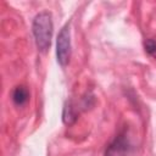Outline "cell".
Wrapping results in <instances>:
<instances>
[{
	"instance_id": "obj_6",
	"label": "cell",
	"mask_w": 156,
	"mask_h": 156,
	"mask_svg": "<svg viewBox=\"0 0 156 156\" xmlns=\"http://www.w3.org/2000/svg\"><path fill=\"white\" fill-rule=\"evenodd\" d=\"M145 51L154 58H156V41L154 39H146L144 43Z\"/></svg>"
},
{
	"instance_id": "obj_2",
	"label": "cell",
	"mask_w": 156,
	"mask_h": 156,
	"mask_svg": "<svg viewBox=\"0 0 156 156\" xmlns=\"http://www.w3.org/2000/svg\"><path fill=\"white\" fill-rule=\"evenodd\" d=\"M132 143L128 135V128H122L116 136L108 143L105 149L104 156H128L132 151Z\"/></svg>"
},
{
	"instance_id": "obj_1",
	"label": "cell",
	"mask_w": 156,
	"mask_h": 156,
	"mask_svg": "<svg viewBox=\"0 0 156 156\" xmlns=\"http://www.w3.org/2000/svg\"><path fill=\"white\" fill-rule=\"evenodd\" d=\"M32 32L38 50L40 52H46L50 49L54 33L52 16L49 11H41L35 15L32 23Z\"/></svg>"
},
{
	"instance_id": "obj_5",
	"label": "cell",
	"mask_w": 156,
	"mask_h": 156,
	"mask_svg": "<svg viewBox=\"0 0 156 156\" xmlns=\"http://www.w3.org/2000/svg\"><path fill=\"white\" fill-rule=\"evenodd\" d=\"M29 99V91L24 85H17L12 91V101L17 106H23Z\"/></svg>"
},
{
	"instance_id": "obj_4",
	"label": "cell",
	"mask_w": 156,
	"mask_h": 156,
	"mask_svg": "<svg viewBox=\"0 0 156 156\" xmlns=\"http://www.w3.org/2000/svg\"><path fill=\"white\" fill-rule=\"evenodd\" d=\"M78 118V112L74 108V106L72 105V101L68 100L66 101L65 106H63V111H62V121L66 126H72Z\"/></svg>"
},
{
	"instance_id": "obj_3",
	"label": "cell",
	"mask_w": 156,
	"mask_h": 156,
	"mask_svg": "<svg viewBox=\"0 0 156 156\" xmlns=\"http://www.w3.org/2000/svg\"><path fill=\"white\" fill-rule=\"evenodd\" d=\"M71 55H72L71 30H69V23H66L58 32L56 40V56H57V62L60 63L61 67H66L69 63Z\"/></svg>"
}]
</instances>
